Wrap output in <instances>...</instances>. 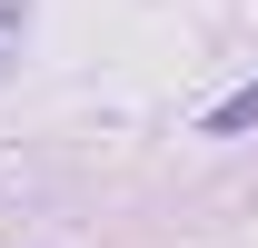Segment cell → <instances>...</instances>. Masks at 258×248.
<instances>
[{
	"instance_id": "obj_2",
	"label": "cell",
	"mask_w": 258,
	"mask_h": 248,
	"mask_svg": "<svg viewBox=\"0 0 258 248\" xmlns=\"http://www.w3.org/2000/svg\"><path fill=\"white\" fill-rule=\"evenodd\" d=\"M20 30H30V0H0V60H20Z\"/></svg>"
},
{
	"instance_id": "obj_1",
	"label": "cell",
	"mask_w": 258,
	"mask_h": 248,
	"mask_svg": "<svg viewBox=\"0 0 258 248\" xmlns=\"http://www.w3.org/2000/svg\"><path fill=\"white\" fill-rule=\"evenodd\" d=\"M199 129H209V139H238V129H258V80H248V90H228L219 109L199 119Z\"/></svg>"
}]
</instances>
